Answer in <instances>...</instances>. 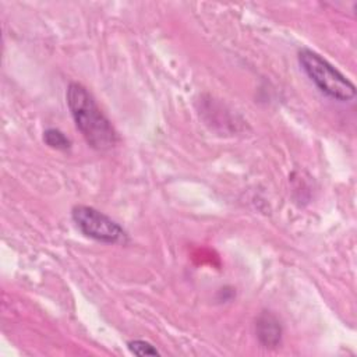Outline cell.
I'll return each instance as SVG.
<instances>
[{
	"instance_id": "6da1fadb",
	"label": "cell",
	"mask_w": 357,
	"mask_h": 357,
	"mask_svg": "<svg viewBox=\"0 0 357 357\" xmlns=\"http://www.w3.org/2000/svg\"><path fill=\"white\" fill-rule=\"evenodd\" d=\"M67 106L85 141L96 151H109L117 142L110 120L96 105L91 92L78 82H71L66 93Z\"/></svg>"
},
{
	"instance_id": "7a4b0ae2",
	"label": "cell",
	"mask_w": 357,
	"mask_h": 357,
	"mask_svg": "<svg viewBox=\"0 0 357 357\" xmlns=\"http://www.w3.org/2000/svg\"><path fill=\"white\" fill-rule=\"evenodd\" d=\"M298 63L307 77L326 96L340 102L354 99V84L317 52L305 47L301 49L298 52Z\"/></svg>"
},
{
	"instance_id": "3957f363",
	"label": "cell",
	"mask_w": 357,
	"mask_h": 357,
	"mask_svg": "<svg viewBox=\"0 0 357 357\" xmlns=\"http://www.w3.org/2000/svg\"><path fill=\"white\" fill-rule=\"evenodd\" d=\"M71 218L78 230L92 240L106 244H124L127 241V233L124 229L112 218L92 206H74Z\"/></svg>"
},
{
	"instance_id": "277c9868",
	"label": "cell",
	"mask_w": 357,
	"mask_h": 357,
	"mask_svg": "<svg viewBox=\"0 0 357 357\" xmlns=\"http://www.w3.org/2000/svg\"><path fill=\"white\" fill-rule=\"evenodd\" d=\"M255 332L261 346L266 349H275L282 340V325L276 315L264 311L255 322Z\"/></svg>"
},
{
	"instance_id": "5b68a950",
	"label": "cell",
	"mask_w": 357,
	"mask_h": 357,
	"mask_svg": "<svg viewBox=\"0 0 357 357\" xmlns=\"http://www.w3.org/2000/svg\"><path fill=\"white\" fill-rule=\"evenodd\" d=\"M43 141L46 145L57 151H67L71 145L70 139L57 128H47L43 132Z\"/></svg>"
},
{
	"instance_id": "8992f818",
	"label": "cell",
	"mask_w": 357,
	"mask_h": 357,
	"mask_svg": "<svg viewBox=\"0 0 357 357\" xmlns=\"http://www.w3.org/2000/svg\"><path fill=\"white\" fill-rule=\"evenodd\" d=\"M127 347L135 356H158L159 354L158 349L153 344H151L149 342L141 340V339L130 340L127 343Z\"/></svg>"
}]
</instances>
